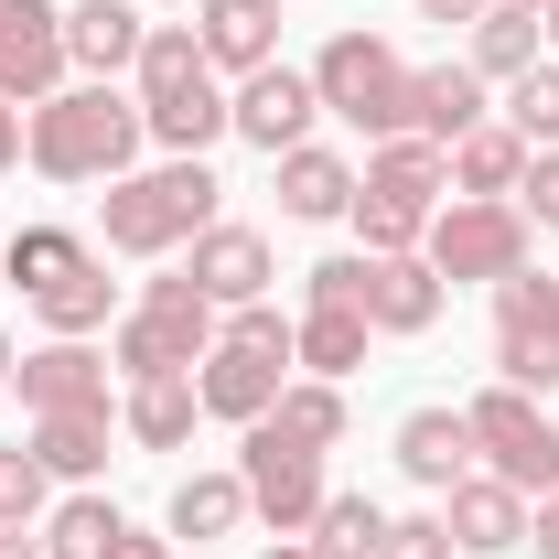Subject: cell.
<instances>
[{"instance_id": "obj_11", "label": "cell", "mask_w": 559, "mask_h": 559, "mask_svg": "<svg viewBox=\"0 0 559 559\" xmlns=\"http://www.w3.org/2000/svg\"><path fill=\"white\" fill-rule=\"evenodd\" d=\"M495 377L527 388V399L559 388V280H538V270L495 280Z\"/></svg>"}, {"instance_id": "obj_35", "label": "cell", "mask_w": 559, "mask_h": 559, "mask_svg": "<svg viewBox=\"0 0 559 559\" xmlns=\"http://www.w3.org/2000/svg\"><path fill=\"white\" fill-rule=\"evenodd\" d=\"M44 463H33V441H0V527H33L44 516Z\"/></svg>"}, {"instance_id": "obj_39", "label": "cell", "mask_w": 559, "mask_h": 559, "mask_svg": "<svg viewBox=\"0 0 559 559\" xmlns=\"http://www.w3.org/2000/svg\"><path fill=\"white\" fill-rule=\"evenodd\" d=\"M495 0H419V22H485Z\"/></svg>"}, {"instance_id": "obj_42", "label": "cell", "mask_w": 559, "mask_h": 559, "mask_svg": "<svg viewBox=\"0 0 559 559\" xmlns=\"http://www.w3.org/2000/svg\"><path fill=\"white\" fill-rule=\"evenodd\" d=\"M0 559H55V549H44L33 527H0Z\"/></svg>"}, {"instance_id": "obj_12", "label": "cell", "mask_w": 559, "mask_h": 559, "mask_svg": "<svg viewBox=\"0 0 559 559\" xmlns=\"http://www.w3.org/2000/svg\"><path fill=\"white\" fill-rule=\"evenodd\" d=\"M312 119H323V97H312V75H301V66H259L237 97H226V130L248 140V151H270V162H280V151H301Z\"/></svg>"}, {"instance_id": "obj_4", "label": "cell", "mask_w": 559, "mask_h": 559, "mask_svg": "<svg viewBox=\"0 0 559 559\" xmlns=\"http://www.w3.org/2000/svg\"><path fill=\"white\" fill-rule=\"evenodd\" d=\"M312 97L334 119H355L366 140H409L419 130V66H399V44H377V33H334L323 66H312Z\"/></svg>"}, {"instance_id": "obj_36", "label": "cell", "mask_w": 559, "mask_h": 559, "mask_svg": "<svg viewBox=\"0 0 559 559\" xmlns=\"http://www.w3.org/2000/svg\"><path fill=\"white\" fill-rule=\"evenodd\" d=\"M377 559H452V527H441V516H388Z\"/></svg>"}, {"instance_id": "obj_9", "label": "cell", "mask_w": 559, "mask_h": 559, "mask_svg": "<svg viewBox=\"0 0 559 559\" xmlns=\"http://www.w3.org/2000/svg\"><path fill=\"white\" fill-rule=\"evenodd\" d=\"M463 419H474V452L495 463V485H516L527 506H538V495H559V419L538 409L527 388H485Z\"/></svg>"}, {"instance_id": "obj_6", "label": "cell", "mask_w": 559, "mask_h": 559, "mask_svg": "<svg viewBox=\"0 0 559 559\" xmlns=\"http://www.w3.org/2000/svg\"><path fill=\"white\" fill-rule=\"evenodd\" d=\"M290 388V323H280L270 301H248V312H226V334H215L205 377H194V399H205L215 419H270V399Z\"/></svg>"}, {"instance_id": "obj_19", "label": "cell", "mask_w": 559, "mask_h": 559, "mask_svg": "<svg viewBox=\"0 0 559 559\" xmlns=\"http://www.w3.org/2000/svg\"><path fill=\"white\" fill-rule=\"evenodd\" d=\"M140 44H151V22H140L130 0H75L66 11V66H86L97 86L119 66H140Z\"/></svg>"}, {"instance_id": "obj_24", "label": "cell", "mask_w": 559, "mask_h": 559, "mask_svg": "<svg viewBox=\"0 0 559 559\" xmlns=\"http://www.w3.org/2000/svg\"><path fill=\"white\" fill-rule=\"evenodd\" d=\"M463 130H485V75L474 66H419V140L452 151Z\"/></svg>"}, {"instance_id": "obj_41", "label": "cell", "mask_w": 559, "mask_h": 559, "mask_svg": "<svg viewBox=\"0 0 559 559\" xmlns=\"http://www.w3.org/2000/svg\"><path fill=\"white\" fill-rule=\"evenodd\" d=\"M11 162H22V108L0 97V173H11Z\"/></svg>"}, {"instance_id": "obj_23", "label": "cell", "mask_w": 559, "mask_h": 559, "mask_svg": "<svg viewBox=\"0 0 559 559\" xmlns=\"http://www.w3.org/2000/svg\"><path fill=\"white\" fill-rule=\"evenodd\" d=\"M194 377H130V409H119V430H130L140 452H173V441H194Z\"/></svg>"}, {"instance_id": "obj_15", "label": "cell", "mask_w": 559, "mask_h": 559, "mask_svg": "<svg viewBox=\"0 0 559 559\" xmlns=\"http://www.w3.org/2000/svg\"><path fill=\"white\" fill-rule=\"evenodd\" d=\"M22 377V409H108V355H86V334H55L44 355H22L11 366Z\"/></svg>"}, {"instance_id": "obj_8", "label": "cell", "mask_w": 559, "mask_h": 559, "mask_svg": "<svg viewBox=\"0 0 559 559\" xmlns=\"http://www.w3.org/2000/svg\"><path fill=\"white\" fill-rule=\"evenodd\" d=\"M419 259H430L441 280H516V270H527V205H506V194H463V205L430 215Z\"/></svg>"}, {"instance_id": "obj_2", "label": "cell", "mask_w": 559, "mask_h": 559, "mask_svg": "<svg viewBox=\"0 0 559 559\" xmlns=\"http://www.w3.org/2000/svg\"><path fill=\"white\" fill-rule=\"evenodd\" d=\"M215 194H226V183H215L205 162L119 173V183H108V215H97V226H108V248H119V259H162V248H194V237L215 226Z\"/></svg>"}, {"instance_id": "obj_40", "label": "cell", "mask_w": 559, "mask_h": 559, "mask_svg": "<svg viewBox=\"0 0 559 559\" xmlns=\"http://www.w3.org/2000/svg\"><path fill=\"white\" fill-rule=\"evenodd\" d=\"M108 559H173V549H162V538H140V527H119V538H108Z\"/></svg>"}, {"instance_id": "obj_3", "label": "cell", "mask_w": 559, "mask_h": 559, "mask_svg": "<svg viewBox=\"0 0 559 559\" xmlns=\"http://www.w3.org/2000/svg\"><path fill=\"white\" fill-rule=\"evenodd\" d=\"M312 301L323 312H366L377 334H430L441 323V270L419 248H345L312 270Z\"/></svg>"}, {"instance_id": "obj_22", "label": "cell", "mask_w": 559, "mask_h": 559, "mask_svg": "<svg viewBox=\"0 0 559 559\" xmlns=\"http://www.w3.org/2000/svg\"><path fill=\"white\" fill-rule=\"evenodd\" d=\"M441 162H452V194H516V183H527V140L506 130V119L463 130L452 151H441Z\"/></svg>"}, {"instance_id": "obj_18", "label": "cell", "mask_w": 559, "mask_h": 559, "mask_svg": "<svg viewBox=\"0 0 559 559\" xmlns=\"http://www.w3.org/2000/svg\"><path fill=\"white\" fill-rule=\"evenodd\" d=\"M194 44H205V66H237V75L280 66V0H205Z\"/></svg>"}, {"instance_id": "obj_33", "label": "cell", "mask_w": 559, "mask_h": 559, "mask_svg": "<svg viewBox=\"0 0 559 559\" xmlns=\"http://www.w3.org/2000/svg\"><path fill=\"white\" fill-rule=\"evenodd\" d=\"M506 130L527 140V151H559V66H527L506 86Z\"/></svg>"}, {"instance_id": "obj_13", "label": "cell", "mask_w": 559, "mask_h": 559, "mask_svg": "<svg viewBox=\"0 0 559 559\" xmlns=\"http://www.w3.org/2000/svg\"><path fill=\"white\" fill-rule=\"evenodd\" d=\"M55 75H66V11L55 0H0V97L44 108Z\"/></svg>"}, {"instance_id": "obj_32", "label": "cell", "mask_w": 559, "mask_h": 559, "mask_svg": "<svg viewBox=\"0 0 559 559\" xmlns=\"http://www.w3.org/2000/svg\"><path fill=\"white\" fill-rule=\"evenodd\" d=\"M119 527H130V516H119L108 495H66V506H55V527H44V549H55V559H108Z\"/></svg>"}, {"instance_id": "obj_30", "label": "cell", "mask_w": 559, "mask_h": 559, "mask_svg": "<svg viewBox=\"0 0 559 559\" xmlns=\"http://www.w3.org/2000/svg\"><path fill=\"white\" fill-rule=\"evenodd\" d=\"M377 538H388V506H377V495H323L312 559H377Z\"/></svg>"}, {"instance_id": "obj_43", "label": "cell", "mask_w": 559, "mask_h": 559, "mask_svg": "<svg viewBox=\"0 0 559 559\" xmlns=\"http://www.w3.org/2000/svg\"><path fill=\"white\" fill-rule=\"evenodd\" d=\"M538 44H549V55H559V0H549V11H538Z\"/></svg>"}, {"instance_id": "obj_38", "label": "cell", "mask_w": 559, "mask_h": 559, "mask_svg": "<svg viewBox=\"0 0 559 559\" xmlns=\"http://www.w3.org/2000/svg\"><path fill=\"white\" fill-rule=\"evenodd\" d=\"M527 538H538V559H559V495H538V506H527Z\"/></svg>"}, {"instance_id": "obj_37", "label": "cell", "mask_w": 559, "mask_h": 559, "mask_svg": "<svg viewBox=\"0 0 559 559\" xmlns=\"http://www.w3.org/2000/svg\"><path fill=\"white\" fill-rule=\"evenodd\" d=\"M516 194H527V226L559 237V151H527V183H516Z\"/></svg>"}, {"instance_id": "obj_34", "label": "cell", "mask_w": 559, "mask_h": 559, "mask_svg": "<svg viewBox=\"0 0 559 559\" xmlns=\"http://www.w3.org/2000/svg\"><path fill=\"white\" fill-rule=\"evenodd\" d=\"M33 312H44V334H97V323H108V270L86 259V270H75L66 290H44Z\"/></svg>"}, {"instance_id": "obj_14", "label": "cell", "mask_w": 559, "mask_h": 559, "mask_svg": "<svg viewBox=\"0 0 559 559\" xmlns=\"http://www.w3.org/2000/svg\"><path fill=\"white\" fill-rule=\"evenodd\" d=\"M183 280L205 290L215 312H248V301L270 290V237H259V226H205L194 259H183Z\"/></svg>"}, {"instance_id": "obj_25", "label": "cell", "mask_w": 559, "mask_h": 559, "mask_svg": "<svg viewBox=\"0 0 559 559\" xmlns=\"http://www.w3.org/2000/svg\"><path fill=\"white\" fill-rule=\"evenodd\" d=\"M33 463L66 474V485H86V474L108 463V409H44L33 419Z\"/></svg>"}, {"instance_id": "obj_7", "label": "cell", "mask_w": 559, "mask_h": 559, "mask_svg": "<svg viewBox=\"0 0 559 559\" xmlns=\"http://www.w3.org/2000/svg\"><path fill=\"white\" fill-rule=\"evenodd\" d=\"M215 334H226V323H215V301L173 270V280H151V290H140V312L119 323V345H108V355H119V377H194V366L215 355Z\"/></svg>"}, {"instance_id": "obj_10", "label": "cell", "mask_w": 559, "mask_h": 559, "mask_svg": "<svg viewBox=\"0 0 559 559\" xmlns=\"http://www.w3.org/2000/svg\"><path fill=\"white\" fill-rule=\"evenodd\" d=\"M237 474H248V516H270L280 538H312V516H323V452L312 441H290L270 419H248V452H237Z\"/></svg>"}, {"instance_id": "obj_27", "label": "cell", "mask_w": 559, "mask_h": 559, "mask_svg": "<svg viewBox=\"0 0 559 559\" xmlns=\"http://www.w3.org/2000/svg\"><path fill=\"white\" fill-rule=\"evenodd\" d=\"M0 259H11V280H22V301H44V290H66V280L86 270L97 248H86L75 226H22V237H11Z\"/></svg>"}, {"instance_id": "obj_21", "label": "cell", "mask_w": 559, "mask_h": 559, "mask_svg": "<svg viewBox=\"0 0 559 559\" xmlns=\"http://www.w3.org/2000/svg\"><path fill=\"white\" fill-rule=\"evenodd\" d=\"M194 86H215L205 44H194V22H162V33L140 44V119H151V108H183Z\"/></svg>"}, {"instance_id": "obj_26", "label": "cell", "mask_w": 559, "mask_h": 559, "mask_svg": "<svg viewBox=\"0 0 559 559\" xmlns=\"http://www.w3.org/2000/svg\"><path fill=\"white\" fill-rule=\"evenodd\" d=\"M248 527V474H183L173 485V538H237Z\"/></svg>"}, {"instance_id": "obj_45", "label": "cell", "mask_w": 559, "mask_h": 559, "mask_svg": "<svg viewBox=\"0 0 559 559\" xmlns=\"http://www.w3.org/2000/svg\"><path fill=\"white\" fill-rule=\"evenodd\" d=\"M0 377H11V334H0Z\"/></svg>"}, {"instance_id": "obj_17", "label": "cell", "mask_w": 559, "mask_h": 559, "mask_svg": "<svg viewBox=\"0 0 559 559\" xmlns=\"http://www.w3.org/2000/svg\"><path fill=\"white\" fill-rule=\"evenodd\" d=\"M399 474L430 495H452L463 474H474V419L463 409H409L399 419Z\"/></svg>"}, {"instance_id": "obj_20", "label": "cell", "mask_w": 559, "mask_h": 559, "mask_svg": "<svg viewBox=\"0 0 559 559\" xmlns=\"http://www.w3.org/2000/svg\"><path fill=\"white\" fill-rule=\"evenodd\" d=\"M280 215H301V226H334V215H355V162L345 151H280Z\"/></svg>"}, {"instance_id": "obj_28", "label": "cell", "mask_w": 559, "mask_h": 559, "mask_svg": "<svg viewBox=\"0 0 559 559\" xmlns=\"http://www.w3.org/2000/svg\"><path fill=\"white\" fill-rule=\"evenodd\" d=\"M366 334H377L366 312H323V301H312V312L290 323V366H312V377H355V366H366Z\"/></svg>"}, {"instance_id": "obj_44", "label": "cell", "mask_w": 559, "mask_h": 559, "mask_svg": "<svg viewBox=\"0 0 559 559\" xmlns=\"http://www.w3.org/2000/svg\"><path fill=\"white\" fill-rule=\"evenodd\" d=\"M506 11H549V0H506Z\"/></svg>"}, {"instance_id": "obj_46", "label": "cell", "mask_w": 559, "mask_h": 559, "mask_svg": "<svg viewBox=\"0 0 559 559\" xmlns=\"http://www.w3.org/2000/svg\"><path fill=\"white\" fill-rule=\"evenodd\" d=\"M270 559H312V549H270Z\"/></svg>"}, {"instance_id": "obj_16", "label": "cell", "mask_w": 559, "mask_h": 559, "mask_svg": "<svg viewBox=\"0 0 559 559\" xmlns=\"http://www.w3.org/2000/svg\"><path fill=\"white\" fill-rule=\"evenodd\" d=\"M441 527H452V549H527V495L495 485V474H463V485L441 495Z\"/></svg>"}, {"instance_id": "obj_1", "label": "cell", "mask_w": 559, "mask_h": 559, "mask_svg": "<svg viewBox=\"0 0 559 559\" xmlns=\"http://www.w3.org/2000/svg\"><path fill=\"white\" fill-rule=\"evenodd\" d=\"M140 140H151L140 97H119V86H55V97L33 108L22 151H33L44 183H119L140 162Z\"/></svg>"}, {"instance_id": "obj_31", "label": "cell", "mask_w": 559, "mask_h": 559, "mask_svg": "<svg viewBox=\"0 0 559 559\" xmlns=\"http://www.w3.org/2000/svg\"><path fill=\"white\" fill-rule=\"evenodd\" d=\"M527 66H538V11H506V0H495L485 22H474V75H506V86H516Z\"/></svg>"}, {"instance_id": "obj_5", "label": "cell", "mask_w": 559, "mask_h": 559, "mask_svg": "<svg viewBox=\"0 0 559 559\" xmlns=\"http://www.w3.org/2000/svg\"><path fill=\"white\" fill-rule=\"evenodd\" d=\"M441 183H452V162H441L419 130L377 140L366 173H355V226H366V248H419L430 215H441Z\"/></svg>"}, {"instance_id": "obj_29", "label": "cell", "mask_w": 559, "mask_h": 559, "mask_svg": "<svg viewBox=\"0 0 559 559\" xmlns=\"http://www.w3.org/2000/svg\"><path fill=\"white\" fill-rule=\"evenodd\" d=\"M270 430L312 441V452H334V441H345V388H334V377H301V388H280V399H270Z\"/></svg>"}]
</instances>
